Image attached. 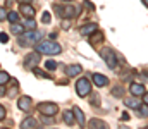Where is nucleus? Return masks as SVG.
I'll list each match as a JSON object with an SVG mask.
<instances>
[{
	"instance_id": "f257e3e1",
	"label": "nucleus",
	"mask_w": 148,
	"mask_h": 129,
	"mask_svg": "<svg viewBox=\"0 0 148 129\" xmlns=\"http://www.w3.org/2000/svg\"><path fill=\"white\" fill-rule=\"evenodd\" d=\"M41 36H43V33H41V31L26 29L24 33L17 35V43H19L21 46H33V45H36V43L41 40Z\"/></svg>"
},
{
	"instance_id": "f03ea898",
	"label": "nucleus",
	"mask_w": 148,
	"mask_h": 129,
	"mask_svg": "<svg viewBox=\"0 0 148 129\" xmlns=\"http://www.w3.org/2000/svg\"><path fill=\"white\" fill-rule=\"evenodd\" d=\"M35 50L38 53H43V55H57L62 52V46L59 43L52 42V40H43V42H38L35 45Z\"/></svg>"
},
{
	"instance_id": "7ed1b4c3",
	"label": "nucleus",
	"mask_w": 148,
	"mask_h": 129,
	"mask_svg": "<svg viewBox=\"0 0 148 129\" xmlns=\"http://www.w3.org/2000/svg\"><path fill=\"white\" fill-rule=\"evenodd\" d=\"M55 12H57L62 19H74V17L79 16L81 9H79V7H74V5H64V7L55 5Z\"/></svg>"
},
{
	"instance_id": "20e7f679",
	"label": "nucleus",
	"mask_w": 148,
	"mask_h": 129,
	"mask_svg": "<svg viewBox=\"0 0 148 129\" xmlns=\"http://www.w3.org/2000/svg\"><path fill=\"white\" fill-rule=\"evenodd\" d=\"M100 55L105 60V64L109 66V69H115L117 67V55H115V52L112 48H102Z\"/></svg>"
},
{
	"instance_id": "39448f33",
	"label": "nucleus",
	"mask_w": 148,
	"mask_h": 129,
	"mask_svg": "<svg viewBox=\"0 0 148 129\" xmlns=\"http://www.w3.org/2000/svg\"><path fill=\"white\" fill-rule=\"evenodd\" d=\"M76 93L79 96H88L91 93V83L88 78H79L76 83Z\"/></svg>"
},
{
	"instance_id": "423d86ee",
	"label": "nucleus",
	"mask_w": 148,
	"mask_h": 129,
	"mask_svg": "<svg viewBox=\"0 0 148 129\" xmlns=\"http://www.w3.org/2000/svg\"><path fill=\"white\" fill-rule=\"evenodd\" d=\"M38 110H40V114H43V115H47V117H53V115L59 112V107H57V103L43 102V103H38Z\"/></svg>"
},
{
	"instance_id": "0eeeda50",
	"label": "nucleus",
	"mask_w": 148,
	"mask_h": 129,
	"mask_svg": "<svg viewBox=\"0 0 148 129\" xmlns=\"http://www.w3.org/2000/svg\"><path fill=\"white\" fill-rule=\"evenodd\" d=\"M40 62V53L38 52H31L24 57V67L26 69H35Z\"/></svg>"
},
{
	"instance_id": "6e6552de",
	"label": "nucleus",
	"mask_w": 148,
	"mask_h": 129,
	"mask_svg": "<svg viewBox=\"0 0 148 129\" xmlns=\"http://www.w3.org/2000/svg\"><path fill=\"white\" fill-rule=\"evenodd\" d=\"M31 103H33V100L29 98V96H19V100H17V107H19V110H23V112H28L29 109H31Z\"/></svg>"
},
{
	"instance_id": "1a4fd4ad",
	"label": "nucleus",
	"mask_w": 148,
	"mask_h": 129,
	"mask_svg": "<svg viewBox=\"0 0 148 129\" xmlns=\"http://www.w3.org/2000/svg\"><path fill=\"white\" fill-rule=\"evenodd\" d=\"M98 29V24H95V23H90V24H84V26H81V29H79V33L83 35V36H90L91 33H95Z\"/></svg>"
},
{
	"instance_id": "9d476101",
	"label": "nucleus",
	"mask_w": 148,
	"mask_h": 129,
	"mask_svg": "<svg viewBox=\"0 0 148 129\" xmlns=\"http://www.w3.org/2000/svg\"><path fill=\"white\" fill-rule=\"evenodd\" d=\"M91 79H93V83L97 86H100V88H103V86L109 85V78L107 76H103V74H98V72H95L93 76H91Z\"/></svg>"
},
{
	"instance_id": "9b49d317",
	"label": "nucleus",
	"mask_w": 148,
	"mask_h": 129,
	"mask_svg": "<svg viewBox=\"0 0 148 129\" xmlns=\"http://www.w3.org/2000/svg\"><path fill=\"white\" fill-rule=\"evenodd\" d=\"M19 10H21V14L26 16V17H35V7L29 5V3H21V5H19Z\"/></svg>"
},
{
	"instance_id": "f8f14e48",
	"label": "nucleus",
	"mask_w": 148,
	"mask_h": 129,
	"mask_svg": "<svg viewBox=\"0 0 148 129\" xmlns=\"http://www.w3.org/2000/svg\"><path fill=\"white\" fill-rule=\"evenodd\" d=\"M81 72H83V67H81L79 64H73V66H67V67H66V74H67L69 78H74V76L81 74Z\"/></svg>"
},
{
	"instance_id": "ddd939ff",
	"label": "nucleus",
	"mask_w": 148,
	"mask_h": 129,
	"mask_svg": "<svg viewBox=\"0 0 148 129\" xmlns=\"http://www.w3.org/2000/svg\"><path fill=\"white\" fill-rule=\"evenodd\" d=\"M88 42H90V45H98V43L103 42V33L102 31H95V33H91L90 36H88Z\"/></svg>"
},
{
	"instance_id": "4468645a",
	"label": "nucleus",
	"mask_w": 148,
	"mask_h": 129,
	"mask_svg": "<svg viewBox=\"0 0 148 129\" xmlns=\"http://www.w3.org/2000/svg\"><path fill=\"white\" fill-rule=\"evenodd\" d=\"M129 91H131L134 96H143V93H145V86L140 85V83H133V85L129 86Z\"/></svg>"
},
{
	"instance_id": "2eb2a0df",
	"label": "nucleus",
	"mask_w": 148,
	"mask_h": 129,
	"mask_svg": "<svg viewBox=\"0 0 148 129\" xmlns=\"http://www.w3.org/2000/svg\"><path fill=\"white\" fill-rule=\"evenodd\" d=\"M88 128L91 129H107L109 126H107V122H103L102 119H91V121H88Z\"/></svg>"
},
{
	"instance_id": "dca6fc26",
	"label": "nucleus",
	"mask_w": 148,
	"mask_h": 129,
	"mask_svg": "<svg viewBox=\"0 0 148 129\" xmlns=\"http://www.w3.org/2000/svg\"><path fill=\"white\" fill-rule=\"evenodd\" d=\"M36 126H38V122H36V119H33V117H26L21 122V129H33Z\"/></svg>"
},
{
	"instance_id": "f3484780",
	"label": "nucleus",
	"mask_w": 148,
	"mask_h": 129,
	"mask_svg": "<svg viewBox=\"0 0 148 129\" xmlns=\"http://www.w3.org/2000/svg\"><path fill=\"white\" fill-rule=\"evenodd\" d=\"M73 112H74V119L77 121V124L79 126H84V114H83V110L79 107H74Z\"/></svg>"
},
{
	"instance_id": "a211bd4d",
	"label": "nucleus",
	"mask_w": 148,
	"mask_h": 129,
	"mask_svg": "<svg viewBox=\"0 0 148 129\" xmlns=\"http://www.w3.org/2000/svg\"><path fill=\"white\" fill-rule=\"evenodd\" d=\"M62 119H64V122H66L67 126H73L74 124V112L73 110H66V112H62Z\"/></svg>"
},
{
	"instance_id": "6ab92c4d",
	"label": "nucleus",
	"mask_w": 148,
	"mask_h": 129,
	"mask_svg": "<svg viewBox=\"0 0 148 129\" xmlns=\"http://www.w3.org/2000/svg\"><path fill=\"white\" fill-rule=\"evenodd\" d=\"M10 31H12L14 35H21V33H24L26 29H24V24H17V23H12V26H10Z\"/></svg>"
},
{
	"instance_id": "aec40b11",
	"label": "nucleus",
	"mask_w": 148,
	"mask_h": 129,
	"mask_svg": "<svg viewBox=\"0 0 148 129\" xmlns=\"http://www.w3.org/2000/svg\"><path fill=\"white\" fill-rule=\"evenodd\" d=\"M9 79H10L9 72H5V71H0V86H5L7 83H9Z\"/></svg>"
},
{
	"instance_id": "412c9836",
	"label": "nucleus",
	"mask_w": 148,
	"mask_h": 129,
	"mask_svg": "<svg viewBox=\"0 0 148 129\" xmlns=\"http://www.w3.org/2000/svg\"><path fill=\"white\" fill-rule=\"evenodd\" d=\"M124 103H126V107H129V109H138V107H140V100H136V98L126 100Z\"/></svg>"
},
{
	"instance_id": "4be33fe9",
	"label": "nucleus",
	"mask_w": 148,
	"mask_h": 129,
	"mask_svg": "<svg viewBox=\"0 0 148 129\" xmlns=\"http://www.w3.org/2000/svg\"><path fill=\"white\" fill-rule=\"evenodd\" d=\"M138 114H140V117H148V105L147 103H140V107H138Z\"/></svg>"
},
{
	"instance_id": "5701e85b",
	"label": "nucleus",
	"mask_w": 148,
	"mask_h": 129,
	"mask_svg": "<svg viewBox=\"0 0 148 129\" xmlns=\"http://www.w3.org/2000/svg\"><path fill=\"white\" fill-rule=\"evenodd\" d=\"M35 28H36V23H35L33 17H29V19L24 23V29H35Z\"/></svg>"
},
{
	"instance_id": "b1692460",
	"label": "nucleus",
	"mask_w": 148,
	"mask_h": 129,
	"mask_svg": "<svg viewBox=\"0 0 148 129\" xmlns=\"http://www.w3.org/2000/svg\"><path fill=\"white\" fill-rule=\"evenodd\" d=\"M112 95L121 98V96L124 95V88H122V86H115V88H112Z\"/></svg>"
},
{
	"instance_id": "393cba45",
	"label": "nucleus",
	"mask_w": 148,
	"mask_h": 129,
	"mask_svg": "<svg viewBox=\"0 0 148 129\" xmlns=\"http://www.w3.org/2000/svg\"><path fill=\"white\" fill-rule=\"evenodd\" d=\"M50 21H52V16H50V12L45 10V12L41 14V23H43V24H50Z\"/></svg>"
},
{
	"instance_id": "a878e982",
	"label": "nucleus",
	"mask_w": 148,
	"mask_h": 129,
	"mask_svg": "<svg viewBox=\"0 0 148 129\" xmlns=\"http://www.w3.org/2000/svg\"><path fill=\"white\" fill-rule=\"evenodd\" d=\"M7 19H9L10 23H17V21H19V16H17V12H9V14H7Z\"/></svg>"
},
{
	"instance_id": "bb28decb",
	"label": "nucleus",
	"mask_w": 148,
	"mask_h": 129,
	"mask_svg": "<svg viewBox=\"0 0 148 129\" xmlns=\"http://www.w3.org/2000/svg\"><path fill=\"white\" fill-rule=\"evenodd\" d=\"M33 72L36 74L38 78H50V74H47V72H43V71H41V69H38V67H35V69H33Z\"/></svg>"
},
{
	"instance_id": "cd10ccee",
	"label": "nucleus",
	"mask_w": 148,
	"mask_h": 129,
	"mask_svg": "<svg viewBox=\"0 0 148 129\" xmlns=\"http://www.w3.org/2000/svg\"><path fill=\"white\" fill-rule=\"evenodd\" d=\"M45 67H47L48 71H53V69H57V62H53V60H47Z\"/></svg>"
},
{
	"instance_id": "c85d7f7f",
	"label": "nucleus",
	"mask_w": 148,
	"mask_h": 129,
	"mask_svg": "<svg viewBox=\"0 0 148 129\" xmlns=\"http://www.w3.org/2000/svg\"><path fill=\"white\" fill-rule=\"evenodd\" d=\"M7 10H5V7H0V21H5L7 19Z\"/></svg>"
},
{
	"instance_id": "c756f323",
	"label": "nucleus",
	"mask_w": 148,
	"mask_h": 129,
	"mask_svg": "<svg viewBox=\"0 0 148 129\" xmlns=\"http://www.w3.org/2000/svg\"><path fill=\"white\" fill-rule=\"evenodd\" d=\"M5 114H7L5 107H3V105H0V121H3V119H5Z\"/></svg>"
},
{
	"instance_id": "7c9ffc66",
	"label": "nucleus",
	"mask_w": 148,
	"mask_h": 129,
	"mask_svg": "<svg viewBox=\"0 0 148 129\" xmlns=\"http://www.w3.org/2000/svg\"><path fill=\"white\" fill-rule=\"evenodd\" d=\"M0 42H2V43H7V42H9V36H7L5 33H0Z\"/></svg>"
},
{
	"instance_id": "2f4dec72",
	"label": "nucleus",
	"mask_w": 148,
	"mask_h": 129,
	"mask_svg": "<svg viewBox=\"0 0 148 129\" xmlns=\"http://www.w3.org/2000/svg\"><path fill=\"white\" fill-rule=\"evenodd\" d=\"M84 7H86V9H90V10H95V7H93V3H91V2H88V0L84 2Z\"/></svg>"
},
{
	"instance_id": "473e14b6",
	"label": "nucleus",
	"mask_w": 148,
	"mask_h": 129,
	"mask_svg": "<svg viewBox=\"0 0 148 129\" xmlns=\"http://www.w3.org/2000/svg\"><path fill=\"white\" fill-rule=\"evenodd\" d=\"M143 103H147V105H148V93H147V91L143 93Z\"/></svg>"
},
{
	"instance_id": "72a5a7b5",
	"label": "nucleus",
	"mask_w": 148,
	"mask_h": 129,
	"mask_svg": "<svg viewBox=\"0 0 148 129\" xmlns=\"http://www.w3.org/2000/svg\"><path fill=\"white\" fill-rule=\"evenodd\" d=\"M17 2H19V3H31L33 0H17Z\"/></svg>"
},
{
	"instance_id": "f704fd0d",
	"label": "nucleus",
	"mask_w": 148,
	"mask_h": 129,
	"mask_svg": "<svg viewBox=\"0 0 148 129\" xmlns=\"http://www.w3.org/2000/svg\"><path fill=\"white\" fill-rule=\"evenodd\" d=\"M127 119H129V115H127V114H124V115L121 117V121H127Z\"/></svg>"
},
{
	"instance_id": "c9c22d12",
	"label": "nucleus",
	"mask_w": 148,
	"mask_h": 129,
	"mask_svg": "<svg viewBox=\"0 0 148 129\" xmlns=\"http://www.w3.org/2000/svg\"><path fill=\"white\" fill-rule=\"evenodd\" d=\"M143 3H145V5L148 7V0H143Z\"/></svg>"
},
{
	"instance_id": "e433bc0d",
	"label": "nucleus",
	"mask_w": 148,
	"mask_h": 129,
	"mask_svg": "<svg viewBox=\"0 0 148 129\" xmlns=\"http://www.w3.org/2000/svg\"><path fill=\"white\" fill-rule=\"evenodd\" d=\"M64 2H73V0H64Z\"/></svg>"
}]
</instances>
